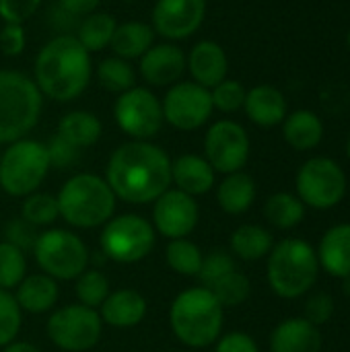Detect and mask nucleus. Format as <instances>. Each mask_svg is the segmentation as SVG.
<instances>
[{
    "label": "nucleus",
    "mask_w": 350,
    "mask_h": 352,
    "mask_svg": "<svg viewBox=\"0 0 350 352\" xmlns=\"http://www.w3.org/2000/svg\"><path fill=\"white\" fill-rule=\"evenodd\" d=\"M254 198H256V184L248 173L241 171L229 173L217 190L219 206L229 214L245 212L254 204Z\"/></svg>",
    "instance_id": "nucleus-25"
},
{
    "label": "nucleus",
    "mask_w": 350,
    "mask_h": 352,
    "mask_svg": "<svg viewBox=\"0 0 350 352\" xmlns=\"http://www.w3.org/2000/svg\"><path fill=\"white\" fill-rule=\"evenodd\" d=\"M105 182L124 202H155L171 186V161L163 148L151 142H126L113 151Z\"/></svg>",
    "instance_id": "nucleus-1"
},
{
    "label": "nucleus",
    "mask_w": 350,
    "mask_h": 352,
    "mask_svg": "<svg viewBox=\"0 0 350 352\" xmlns=\"http://www.w3.org/2000/svg\"><path fill=\"white\" fill-rule=\"evenodd\" d=\"M202 258L204 256H202L200 248L186 237L169 239L167 250H165V260H167L169 268L182 276H196L202 266Z\"/></svg>",
    "instance_id": "nucleus-30"
},
{
    "label": "nucleus",
    "mask_w": 350,
    "mask_h": 352,
    "mask_svg": "<svg viewBox=\"0 0 350 352\" xmlns=\"http://www.w3.org/2000/svg\"><path fill=\"white\" fill-rule=\"evenodd\" d=\"M212 107L221 111H237L245 103V89L237 80H221L210 93Z\"/></svg>",
    "instance_id": "nucleus-40"
},
{
    "label": "nucleus",
    "mask_w": 350,
    "mask_h": 352,
    "mask_svg": "<svg viewBox=\"0 0 350 352\" xmlns=\"http://www.w3.org/2000/svg\"><path fill=\"white\" fill-rule=\"evenodd\" d=\"M305 314H307L309 324H314V326L316 324H326L334 314V303H332V299L328 295H318L307 303Z\"/></svg>",
    "instance_id": "nucleus-45"
},
{
    "label": "nucleus",
    "mask_w": 350,
    "mask_h": 352,
    "mask_svg": "<svg viewBox=\"0 0 350 352\" xmlns=\"http://www.w3.org/2000/svg\"><path fill=\"white\" fill-rule=\"evenodd\" d=\"M206 161L219 173H235L248 163L250 157V138L245 130L229 120L217 122L210 126L204 140Z\"/></svg>",
    "instance_id": "nucleus-13"
},
{
    "label": "nucleus",
    "mask_w": 350,
    "mask_h": 352,
    "mask_svg": "<svg viewBox=\"0 0 350 352\" xmlns=\"http://www.w3.org/2000/svg\"><path fill=\"white\" fill-rule=\"evenodd\" d=\"M25 47V31L21 25H6L0 31V50L6 56H19Z\"/></svg>",
    "instance_id": "nucleus-44"
},
{
    "label": "nucleus",
    "mask_w": 350,
    "mask_h": 352,
    "mask_svg": "<svg viewBox=\"0 0 350 352\" xmlns=\"http://www.w3.org/2000/svg\"><path fill=\"white\" fill-rule=\"evenodd\" d=\"M45 148H47L50 165H54V167H72L78 161V148L72 146L70 142H66L58 134L45 144Z\"/></svg>",
    "instance_id": "nucleus-42"
},
{
    "label": "nucleus",
    "mask_w": 350,
    "mask_h": 352,
    "mask_svg": "<svg viewBox=\"0 0 350 352\" xmlns=\"http://www.w3.org/2000/svg\"><path fill=\"white\" fill-rule=\"evenodd\" d=\"M198 217L200 212L194 196H188L182 190H167L155 200L153 227L163 237L182 239L196 229Z\"/></svg>",
    "instance_id": "nucleus-15"
},
{
    "label": "nucleus",
    "mask_w": 350,
    "mask_h": 352,
    "mask_svg": "<svg viewBox=\"0 0 350 352\" xmlns=\"http://www.w3.org/2000/svg\"><path fill=\"white\" fill-rule=\"evenodd\" d=\"M324 136V126L320 118L311 111H295L285 122V138L297 151H309L320 144Z\"/></svg>",
    "instance_id": "nucleus-28"
},
{
    "label": "nucleus",
    "mask_w": 350,
    "mask_h": 352,
    "mask_svg": "<svg viewBox=\"0 0 350 352\" xmlns=\"http://www.w3.org/2000/svg\"><path fill=\"white\" fill-rule=\"evenodd\" d=\"M217 352H258L256 342L243 332H231L217 344Z\"/></svg>",
    "instance_id": "nucleus-46"
},
{
    "label": "nucleus",
    "mask_w": 350,
    "mask_h": 352,
    "mask_svg": "<svg viewBox=\"0 0 350 352\" xmlns=\"http://www.w3.org/2000/svg\"><path fill=\"white\" fill-rule=\"evenodd\" d=\"M186 70V56L177 45H157V47H149L142 54V62H140V72L144 76V80H149L151 85H171L175 82Z\"/></svg>",
    "instance_id": "nucleus-17"
},
{
    "label": "nucleus",
    "mask_w": 350,
    "mask_h": 352,
    "mask_svg": "<svg viewBox=\"0 0 350 352\" xmlns=\"http://www.w3.org/2000/svg\"><path fill=\"white\" fill-rule=\"evenodd\" d=\"M35 262L43 274L54 280H72L89 266V250L85 241L66 229H47L37 235L33 245Z\"/></svg>",
    "instance_id": "nucleus-8"
},
{
    "label": "nucleus",
    "mask_w": 350,
    "mask_h": 352,
    "mask_svg": "<svg viewBox=\"0 0 350 352\" xmlns=\"http://www.w3.org/2000/svg\"><path fill=\"white\" fill-rule=\"evenodd\" d=\"M171 182L188 196H202L215 186V169L198 155H182L171 163Z\"/></svg>",
    "instance_id": "nucleus-19"
},
{
    "label": "nucleus",
    "mask_w": 350,
    "mask_h": 352,
    "mask_svg": "<svg viewBox=\"0 0 350 352\" xmlns=\"http://www.w3.org/2000/svg\"><path fill=\"white\" fill-rule=\"evenodd\" d=\"M349 157H350V142H349Z\"/></svg>",
    "instance_id": "nucleus-50"
},
{
    "label": "nucleus",
    "mask_w": 350,
    "mask_h": 352,
    "mask_svg": "<svg viewBox=\"0 0 350 352\" xmlns=\"http://www.w3.org/2000/svg\"><path fill=\"white\" fill-rule=\"evenodd\" d=\"M235 270V262L233 258L223 252V250H217V252H210L206 258H202V266L198 270V278L202 283V287L210 289L217 280H221L225 274L233 272Z\"/></svg>",
    "instance_id": "nucleus-39"
},
{
    "label": "nucleus",
    "mask_w": 350,
    "mask_h": 352,
    "mask_svg": "<svg viewBox=\"0 0 350 352\" xmlns=\"http://www.w3.org/2000/svg\"><path fill=\"white\" fill-rule=\"evenodd\" d=\"M206 0H159L153 10L155 29L171 39L190 37L204 21Z\"/></svg>",
    "instance_id": "nucleus-16"
},
{
    "label": "nucleus",
    "mask_w": 350,
    "mask_h": 352,
    "mask_svg": "<svg viewBox=\"0 0 350 352\" xmlns=\"http://www.w3.org/2000/svg\"><path fill=\"white\" fill-rule=\"evenodd\" d=\"M2 352H39L33 344H29V342H10V344H6Z\"/></svg>",
    "instance_id": "nucleus-48"
},
{
    "label": "nucleus",
    "mask_w": 350,
    "mask_h": 352,
    "mask_svg": "<svg viewBox=\"0 0 350 352\" xmlns=\"http://www.w3.org/2000/svg\"><path fill=\"white\" fill-rule=\"evenodd\" d=\"M6 241L17 245L19 250H33L35 241H37V235H35V227L29 225L27 221H19L14 219L8 227H6Z\"/></svg>",
    "instance_id": "nucleus-43"
},
{
    "label": "nucleus",
    "mask_w": 350,
    "mask_h": 352,
    "mask_svg": "<svg viewBox=\"0 0 350 352\" xmlns=\"http://www.w3.org/2000/svg\"><path fill=\"white\" fill-rule=\"evenodd\" d=\"M21 214H23V221H27L33 227H47V225H52L60 217L58 200L54 196H50V194L33 192L23 202Z\"/></svg>",
    "instance_id": "nucleus-36"
},
{
    "label": "nucleus",
    "mask_w": 350,
    "mask_h": 352,
    "mask_svg": "<svg viewBox=\"0 0 350 352\" xmlns=\"http://www.w3.org/2000/svg\"><path fill=\"white\" fill-rule=\"evenodd\" d=\"M58 136L76 146L78 151L85 146H93L101 136V122L87 111H72L60 120Z\"/></svg>",
    "instance_id": "nucleus-27"
},
{
    "label": "nucleus",
    "mask_w": 350,
    "mask_h": 352,
    "mask_svg": "<svg viewBox=\"0 0 350 352\" xmlns=\"http://www.w3.org/2000/svg\"><path fill=\"white\" fill-rule=\"evenodd\" d=\"M23 309L19 307L14 295L0 289V349L14 342L23 324Z\"/></svg>",
    "instance_id": "nucleus-38"
},
{
    "label": "nucleus",
    "mask_w": 350,
    "mask_h": 352,
    "mask_svg": "<svg viewBox=\"0 0 350 352\" xmlns=\"http://www.w3.org/2000/svg\"><path fill=\"white\" fill-rule=\"evenodd\" d=\"M157 241L155 227L140 214L111 217L101 231V254L120 264H134L144 260Z\"/></svg>",
    "instance_id": "nucleus-9"
},
{
    "label": "nucleus",
    "mask_w": 350,
    "mask_h": 352,
    "mask_svg": "<svg viewBox=\"0 0 350 352\" xmlns=\"http://www.w3.org/2000/svg\"><path fill=\"white\" fill-rule=\"evenodd\" d=\"M347 190V179L342 169L330 159L307 161L297 175V192L301 202L314 208L336 206Z\"/></svg>",
    "instance_id": "nucleus-12"
},
{
    "label": "nucleus",
    "mask_w": 350,
    "mask_h": 352,
    "mask_svg": "<svg viewBox=\"0 0 350 352\" xmlns=\"http://www.w3.org/2000/svg\"><path fill=\"white\" fill-rule=\"evenodd\" d=\"M212 295L217 297V301L221 303V307H237L241 305L248 297H250V291H252V285L248 280L245 274L233 270L229 274H225L221 280H217L212 287H210Z\"/></svg>",
    "instance_id": "nucleus-35"
},
{
    "label": "nucleus",
    "mask_w": 350,
    "mask_h": 352,
    "mask_svg": "<svg viewBox=\"0 0 350 352\" xmlns=\"http://www.w3.org/2000/svg\"><path fill=\"white\" fill-rule=\"evenodd\" d=\"M163 118L177 130H196L212 113V97L198 82H179L163 101Z\"/></svg>",
    "instance_id": "nucleus-14"
},
{
    "label": "nucleus",
    "mask_w": 350,
    "mask_h": 352,
    "mask_svg": "<svg viewBox=\"0 0 350 352\" xmlns=\"http://www.w3.org/2000/svg\"><path fill=\"white\" fill-rule=\"evenodd\" d=\"M116 19L107 12H95L85 19L78 31V41L87 52H99L101 47L109 45L113 31H116Z\"/></svg>",
    "instance_id": "nucleus-31"
},
{
    "label": "nucleus",
    "mask_w": 350,
    "mask_h": 352,
    "mask_svg": "<svg viewBox=\"0 0 350 352\" xmlns=\"http://www.w3.org/2000/svg\"><path fill=\"white\" fill-rule=\"evenodd\" d=\"M58 283L47 274H31L25 276L17 287V303L21 309L29 314H45L58 301Z\"/></svg>",
    "instance_id": "nucleus-22"
},
{
    "label": "nucleus",
    "mask_w": 350,
    "mask_h": 352,
    "mask_svg": "<svg viewBox=\"0 0 350 352\" xmlns=\"http://www.w3.org/2000/svg\"><path fill=\"white\" fill-rule=\"evenodd\" d=\"M190 72L198 85L204 89L217 87L227 74V56L223 47L215 41H200L190 54Z\"/></svg>",
    "instance_id": "nucleus-21"
},
{
    "label": "nucleus",
    "mask_w": 350,
    "mask_h": 352,
    "mask_svg": "<svg viewBox=\"0 0 350 352\" xmlns=\"http://www.w3.org/2000/svg\"><path fill=\"white\" fill-rule=\"evenodd\" d=\"M320 260L301 239H285L268 258V283L281 297L295 299L307 293L318 278Z\"/></svg>",
    "instance_id": "nucleus-6"
},
{
    "label": "nucleus",
    "mask_w": 350,
    "mask_h": 352,
    "mask_svg": "<svg viewBox=\"0 0 350 352\" xmlns=\"http://www.w3.org/2000/svg\"><path fill=\"white\" fill-rule=\"evenodd\" d=\"M76 299L80 305L97 309L109 295V280L101 270H85L80 276H76V287H74Z\"/></svg>",
    "instance_id": "nucleus-33"
},
{
    "label": "nucleus",
    "mask_w": 350,
    "mask_h": 352,
    "mask_svg": "<svg viewBox=\"0 0 350 352\" xmlns=\"http://www.w3.org/2000/svg\"><path fill=\"white\" fill-rule=\"evenodd\" d=\"M349 47H350V33H349Z\"/></svg>",
    "instance_id": "nucleus-49"
},
{
    "label": "nucleus",
    "mask_w": 350,
    "mask_h": 352,
    "mask_svg": "<svg viewBox=\"0 0 350 352\" xmlns=\"http://www.w3.org/2000/svg\"><path fill=\"white\" fill-rule=\"evenodd\" d=\"M175 338L190 349H204L217 342L223 330V307L206 287L182 291L169 309Z\"/></svg>",
    "instance_id": "nucleus-3"
},
{
    "label": "nucleus",
    "mask_w": 350,
    "mask_h": 352,
    "mask_svg": "<svg viewBox=\"0 0 350 352\" xmlns=\"http://www.w3.org/2000/svg\"><path fill=\"white\" fill-rule=\"evenodd\" d=\"M320 262L332 276H350V225H338L326 233L320 245Z\"/></svg>",
    "instance_id": "nucleus-24"
},
{
    "label": "nucleus",
    "mask_w": 350,
    "mask_h": 352,
    "mask_svg": "<svg viewBox=\"0 0 350 352\" xmlns=\"http://www.w3.org/2000/svg\"><path fill=\"white\" fill-rule=\"evenodd\" d=\"M101 330L103 322L99 311L80 303L56 309L45 324L50 340L66 352H85L93 349L101 338Z\"/></svg>",
    "instance_id": "nucleus-10"
},
{
    "label": "nucleus",
    "mask_w": 350,
    "mask_h": 352,
    "mask_svg": "<svg viewBox=\"0 0 350 352\" xmlns=\"http://www.w3.org/2000/svg\"><path fill=\"white\" fill-rule=\"evenodd\" d=\"M60 217L78 229H95L105 225L116 212V194L105 179L93 173L70 177L58 192Z\"/></svg>",
    "instance_id": "nucleus-4"
},
{
    "label": "nucleus",
    "mask_w": 350,
    "mask_h": 352,
    "mask_svg": "<svg viewBox=\"0 0 350 352\" xmlns=\"http://www.w3.org/2000/svg\"><path fill=\"white\" fill-rule=\"evenodd\" d=\"M27 276L25 252L8 241H0V289H17L19 283Z\"/></svg>",
    "instance_id": "nucleus-34"
},
{
    "label": "nucleus",
    "mask_w": 350,
    "mask_h": 352,
    "mask_svg": "<svg viewBox=\"0 0 350 352\" xmlns=\"http://www.w3.org/2000/svg\"><path fill=\"white\" fill-rule=\"evenodd\" d=\"M245 111L258 126H274L285 120L287 101L283 93L274 87L262 85L245 93Z\"/></svg>",
    "instance_id": "nucleus-23"
},
{
    "label": "nucleus",
    "mask_w": 350,
    "mask_h": 352,
    "mask_svg": "<svg viewBox=\"0 0 350 352\" xmlns=\"http://www.w3.org/2000/svg\"><path fill=\"white\" fill-rule=\"evenodd\" d=\"M45 144L37 140H17L4 151L0 161V186L6 194L23 198L33 194L50 171Z\"/></svg>",
    "instance_id": "nucleus-7"
},
{
    "label": "nucleus",
    "mask_w": 350,
    "mask_h": 352,
    "mask_svg": "<svg viewBox=\"0 0 350 352\" xmlns=\"http://www.w3.org/2000/svg\"><path fill=\"white\" fill-rule=\"evenodd\" d=\"M266 219L278 227V229H291L297 227L303 221L305 214V206L299 198L291 196V194H274L268 202H266Z\"/></svg>",
    "instance_id": "nucleus-32"
},
{
    "label": "nucleus",
    "mask_w": 350,
    "mask_h": 352,
    "mask_svg": "<svg viewBox=\"0 0 350 352\" xmlns=\"http://www.w3.org/2000/svg\"><path fill=\"white\" fill-rule=\"evenodd\" d=\"M113 113L118 126L138 140L155 136L165 120L159 99L142 87H132L124 91L116 101Z\"/></svg>",
    "instance_id": "nucleus-11"
},
{
    "label": "nucleus",
    "mask_w": 350,
    "mask_h": 352,
    "mask_svg": "<svg viewBox=\"0 0 350 352\" xmlns=\"http://www.w3.org/2000/svg\"><path fill=\"white\" fill-rule=\"evenodd\" d=\"M41 91L25 74L0 70V142L21 140L39 120Z\"/></svg>",
    "instance_id": "nucleus-5"
},
{
    "label": "nucleus",
    "mask_w": 350,
    "mask_h": 352,
    "mask_svg": "<svg viewBox=\"0 0 350 352\" xmlns=\"http://www.w3.org/2000/svg\"><path fill=\"white\" fill-rule=\"evenodd\" d=\"M153 37H155V33L146 23L132 21V23H124V25L116 27L109 45L122 60L124 58H138L151 47Z\"/></svg>",
    "instance_id": "nucleus-26"
},
{
    "label": "nucleus",
    "mask_w": 350,
    "mask_h": 352,
    "mask_svg": "<svg viewBox=\"0 0 350 352\" xmlns=\"http://www.w3.org/2000/svg\"><path fill=\"white\" fill-rule=\"evenodd\" d=\"M41 0H0V16L6 25H21L39 6Z\"/></svg>",
    "instance_id": "nucleus-41"
},
{
    "label": "nucleus",
    "mask_w": 350,
    "mask_h": 352,
    "mask_svg": "<svg viewBox=\"0 0 350 352\" xmlns=\"http://www.w3.org/2000/svg\"><path fill=\"white\" fill-rule=\"evenodd\" d=\"M99 82L111 93H124L134 87V70L122 58H107L99 66Z\"/></svg>",
    "instance_id": "nucleus-37"
},
{
    "label": "nucleus",
    "mask_w": 350,
    "mask_h": 352,
    "mask_svg": "<svg viewBox=\"0 0 350 352\" xmlns=\"http://www.w3.org/2000/svg\"><path fill=\"white\" fill-rule=\"evenodd\" d=\"M91 78V58L72 35H60L45 43L35 62V80L41 93L56 101L78 97Z\"/></svg>",
    "instance_id": "nucleus-2"
},
{
    "label": "nucleus",
    "mask_w": 350,
    "mask_h": 352,
    "mask_svg": "<svg viewBox=\"0 0 350 352\" xmlns=\"http://www.w3.org/2000/svg\"><path fill=\"white\" fill-rule=\"evenodd\" d=\"M272 250V235L258 225H243L231 235V252L241 260H260Z\"/></svg>",
    "instance_id": "nucleus-29"
},
{
    "label": "nucleus",
    "mask_w": 350,
    "mask_h": 352,
    "mask_svg": "<svg viewBox=\"0 0 350 352\" xmlns=\"http://www.w3.org/2000/svg\"><path fill=\"white\" fill-rule=\"evenodd\" d=\"M62 8L72 14H89L97 8L99 0H60Z\"/></svg>",
    "instance_id": "nucleus-47"
},
{
    "label": "nucleus",
    "mask_w": 350,
    "mask_h": 352,
    "mask_svg": "<svg viewBox=\"0 0 350 352\" xmlns=\"http://www.w3.org/2000/svg\"><path fill=\"white\" fill-rule=\"evenodd\" d=\"M101 322L113 328H134L146 316V299L132 289L109 293L101 303Z\"/></svg>",
    "instance_id": "nucleus-18"
},
{
    "label": "nucleus",
    "mask_w": 350,
    "mask_h": 352,
    "mask_svg": "<svg viewBox=\"0 0 350 352\" xmlns=\"http://www.w3.org/2000/svg\"><path fill=\"white\" fill-rule=\"evenodd\" d=\"M270 349L272 352H320L322 336L307 320H287L272 332Z\"/></svg>",
    "instance_id": "nucleus-20"
}]
</instances>
